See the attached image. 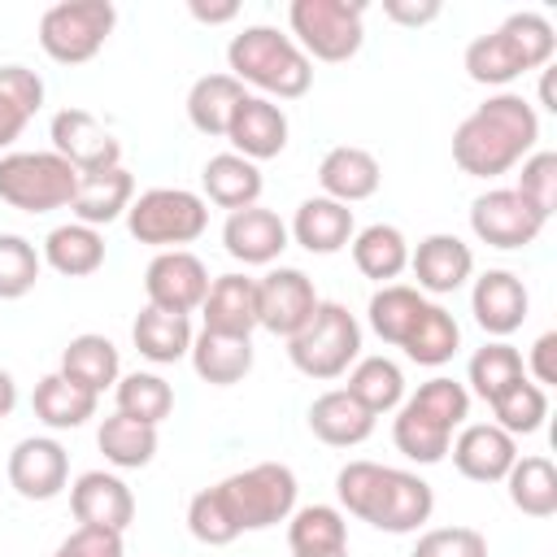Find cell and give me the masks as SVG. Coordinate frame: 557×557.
Returning a JSON list of instances; mask_svg holds the SVG:
<instances>
[{
    "mask_svg": "<svg viewBox=\"0 0 557 557\" xmlns=\"http://www.w3.org/2000/svg\"><path fill=\"white\" fill-rule=\"evenodd\" d=\"M287 548H292V557H322V553L348 548L344 509H335V505H305V509H292Z\"/></svg>",
    "mask_w": 557,
    "mask_h": 557,
    "instance_id": "obj_38",
    "label": "cell"
},
{
    "mask_svg": "<svg viewBox=\"0 0 557 557\" xmlns=\"http://www.w3.org/2000/svg\"><path fill=\"white\" fill-rule=\"evenodd\" d=\"M48 557H122V535L117 531H100V527H78Z\"/></svg>",
    "mask_w": 557,
    "mask_h": 557,
    "instance_id": "obj_50",
    "label": "cell"
},
{
    "mask_svg": "<svg viewBox=\"0 0 557 557\" xmlns=\"http://www.w3.org/2000/svg\"><path fill=\"white\" fill-rule=\"evenodd\" d=\"M191 370L213 383V387H231L239 383L248 370H252V339H239V335H213V331H200L191 339Z\"/></svg>",
    "mask_w": 557,
    "mask_h": 557,
    "instance_id": "obj_37",
    "label": "cell"
},
{
    "mask_svg": "<svg viewBox=\"0 0 557 557\" xmlns=\"http://www.w3.org/2000/svg\"><path fill=\"white\" fill-rule=\"evenodd\" d=\"M131 339L139 348V357L157 361V366H174L191 352V322L187 313H165V309H139L135 326H131Z\"/></svg>",
    "mask_w": 557,
    "mask_h": 557,
    "instance_id": "obj_33",
    "label": "cell"
},
{
    "mask_svg": "<svg viewBox=\"0 0 557 557\" xmlns=\"http://www.w3.org/2000/svg\"><path fill=\"white\" fill-rule=\"evenodd\" d=\"M39 257H44V265H52L65 278H87V274H96L104 265V235L96 226L65 222V226L48 231Z\"/></svg>",
    "mask_w": 557,
    "mask_h": 557,
    "instance_id": "obj_28",
    "label": "cell"
},
{
    "mask_svg": "<svg viewBox=\"0 0 557 557\" xmlns=\"http://www.w3.org/2000/svg\"><path fill=\"white\" fill-rule=\"evenodd\" d=\"M361 22H366V4L357 0H292L287 9L296 48L309 61H326V65H339L361 52L366 44Z\"/></svg>",
    "mask_w": 557,
    "mask_h": 557,
    "instance_id": "obj_8",
    "label": "cell"
},
{
    "mask_svg": "<svg viewBox=\"0 0 557 557\" xmlns=\"http://www.w3.org/2000/svg\"><path fill=\"white\" fill-rule=\"evenodd\" d=\"M78 191V170L57 152H4L0 157V200L22 213L65 209Z\"/></svg>",
    "mask_w": 557,
    "mask_h": 557,
    "instance_id": "obj_10",
    "label": "cell"
},
{
    "mask_svg": "<svg viewBox=\"0 0 557 557\" xmlns=\"http://www.w3.org/2000/svg\"><path fill=\"white\" fill-rule=\"evenodd\" d=\"M287 235H292L305 252L331 257V252H339L344 244H352L357 222H352V209H348V205H339V200H331V196H309V200H300V209H296Z\"/></svg>",
    "mask_w": 557,
    "mask_h": 557,
    "instance_id": "obj_25",
    "label": "cell"
},
{
    "mask_svg": "<svg viewBox=\"0 0 557 557\" xmlns=\"http://www.w3.org/2000/svg\"><path fill=\"white\" fill-rule=\"evenodd\" d=\"M200 187L218 209H248L261 200V170L252 161H244L239 152H218L205 161L200 170Z\"/></svg>",
    "mask_w": 557,
    "mask_h": 557,
    "instance_id": "obj_30",
    "label": "cell"
},
{
    "mask_svg": "<svg viewBox=\"0 0 557 557\" xmlns=\"http://www.w3.org/2000/svg\"><path fill=\"white\" fill-rule=\"evenodd\" d=\"M309 431L331 448H357L374 435V413L361 409L344 387H331L309 405Z\"/></svg>",
    "mask_w": 557,
    "mask_h": 557,
    "instance_id": "obj_27",
    "label": "cell"
},
{
    "mask_svg": "<svg viewBox=\"0 0 557 557\" xmlns=\"http://www.w3.org/2000/svg\"><path fill=\"white\" fill-rule=\"evenodd\" d=\"M235 13H239V4H235V0H226V4H200V0H191V17H196V22H209V26L231 22Z\"/></svg>",
    "mask_w": 557,
    "mask_h": 557,
    "instance_id": "obj_53",
    "label": "cell"
},
{
    "mask_svg": "<svg viewBox=\"0 0 557 557\" xmlns=\"http://www.w3.org/2000/svg\"><path fill=\"white\" fill-rule=\"evenodd\" d=\"M400 348H405V357L418 361V366H444V361H453V352L461 348V326H457V318H453L444 305H431V300H426L418 326L409 331V339H405Z\"/></svg>",
    "mask_w": 557,
    "mask_h": 557,
    "instance_id": "obj_42",
    "label": "cell"
},
{
    "mask_svg": "<svg viewBox=\"0 0 557 557\" xmlns=\"http://www.w3.org/2000/svg\"><path fill=\"white\" fill-rule=\"evenodd\" d=\"M466 418H470V392H466V383H457L448 374H435L409 400H400L396 422H392V440H396V448L409 461L435 466V461L448 457L453 431L466 426Z\"/></svg>",
    "mask_w": 557,
    "mask_h": 557,
    "instance_id": "obj_3",
    "label": "cell"
},
{
    "mask_svg": "<svg viewBox=\"0 0 557 557\" xmlns=\"http://www.w3.org/2000/svg\"><path fill=\"white\" fill-rule=\"evenodd\" d=\"M187 531H191L200 544H209V548H222V544L239 540V527L231 522V513H226L218 487H205V492L191 496V505H187Z\"/></svg>",
    "mask_w": 557,
    "mask_h": 557,
    "instance_id": "obj_47",
    "label": "cell"
},
{
    "mask_svg": "<svg viewBox=\"0 0 557 557\" xmlns=\"http://www.w3.org/2000/svg\"><path fill=\"white\" fill-rule=\"evenodd\" d=\"M322 557H348V548H339V553H322Z\"/></svg>",
    "mask_w": 557,
    "mask_h": 557,
    "instance_id": "obj_55",
    "label": "cell"
},
{
    "mask_svg": "<svg viewBox=\"0 0 557 557\" xmlns=\"http://www.w3.org/2000/svg\"><path fill=\"white\" fill-rule=\"evenodd\" d=\"M61 374H65L70 383H78V387H87V392L100 396L104 387L117 383L122 357H117L113 339L87 331V335H74V339L65 344V352H61Z\"/></svg>",
    "mask_w": 557,
    "mask_h": 557,
    "instance_id": "obj_34",
    "label": "cell"
},
{
    "mask_svg": "<svg viewBox=\"0 0 557 557\" xmlns=\"http://www.w3.org/2000/svg\"><path fill=\"white\" fill-rule=\"evenodd\" d=\"M205 226H209V205H205V196H196L187 187H148L126 209V231L139 244L161 248V252L200 239Z\"/></svg>",
    "mask_w": 557,
    "mask_h": 557,
    "instance_id": "obj_9",
    "label": "cell"
},
{
    "mask_svg": "<svg viewBox=\"0 0 557 557\" xmlns=\"http://www.w3.org/2000/svg\"><path fill=\"white\" fill-rule=\"evenodd\" d=\"M52 152L65 157L78 174H100L122 165V144L87 109H61L52 117Z\"/></svg>",
    "mask_w": 557,
    "mask_h": 557,
    "instance_id": "obj_16",
    "label": "cell"
},
{
    "mask_svg": "<svg viewBox=\"0 0 557 557\" xmlns=\"http://www.w3.org/2000/svg\"><path fill=\"white\" fill-rule=\"evenodd\" d=\"M361 409H370L374 418L379 413H392L400 409L405 400V374L392 357H357L352 370H348V387H344Z\"/></svg>",
    "mask_w": 557,
    "mask_h": 557,
    "instance_id": "obj_39",
    "label": "cell"
},
{
    "mask_svg": "<svg viewBox=\"0 0 557 557\" xmlns=\"http://www.w3.org/2000/svg\"><path fill=\"white\" fill-rule=\"evenodd\" d=\"M513 191L548 222L553 209H557V152H531L522 161V174H518V187Z\"/></svg>",
    "mask_w": 557,
    "mask_h": 557,
    "instance_id": "obj_48",
    "label": "cell"
},
{
    "mask_svg": "<svg viewBox=\"0 0 557 557\" xmlns=\"http://www.w3.org/2000/svg\"><path fill=\"white\" fill-rule=\"evenodd\" d=\"M313 309H318V292L305 270L274 265L265 278H257V326H265L270 335L292 339Z\"/></svg>",
    "mask_w": 557,
    "mask_h": 557,
    "instance_id": "obj_13",
    "label": "cell"
},
{
    "mask_svg": "<svg viewBox=\"0 0 557 557\" xmlns=\"http://www.w3.org/2000/svg\"><path fill=\"white\" fill-rule=\"evenodd\" d=\"M409 270L418 278V292L431 296H453L457 287H466V278L474 274V252L466 239L457 235H426L418 239V248L409 252Z\"/></svg>",
    "mask_w": 557,
    "mask_h": 557,
    "instance_id": "obj_21",
    "label": "cell"
},
{
    "mask_svg": "<svg viewBox=\"0 0 557 557\" xmlns=\"http://www.w3.org/2000/svg\"><path fill=\"white\" fill-rule=\"evenodd\" d=\"M287 357L305 379H339L361 357V326L339 300H318L309 322L287 339Z\"/></svg>",
    "mask_w": 557,
    "mask_h": 557,
    "instance_id": "obj_6",
    "label": "cell"
},
{
    "mask_svg": "<svg viewBox=\"0 0 557 557\" xmlns=\"http://www.w3.org/2000/svg\"><path fill=\"white\" fill-rule=\"evenodd\" d=\"M335 496L339 509L387 531V535H409L418 531L431 509H435V492L426 479H418L413 470H396V466H379V461H348L335 474Z\"/></svg>",
    "mask_w": 557,
    "mask_h": 557,
    "instance_id": "obj_2",
    "label": "cell"
},
{
    "mask_svg": "<svg viewBox=\"0 0 557 557\" xmlns=\"http://www.w3.org/2000/svg\"><path fill=\"white\" fill-rule=\"evenodd\" d=\"M226 74L239 83H252L278 100H300L313 87V61L296 48L292 35H283L278 26H244L231 44H226Z\"/></svg>",
    "mask_w": 557,
    "mask_h": 557,
    "instance_id": "obj_5",
    "label": "cell"
},
{
    "mask_svg": "<svg viewBox=\"0 0 557 557\" xmlns=\"http://www.w3.org/2000/svg\"><path fill=\"white\" fill-rule=\"evenodd\" d=\"M318 183H322V196H331L339 205H357L379 191L383 170H379L374 152H366L357 144H339L318 161Z\"/></svg>",
    "mask_w": 557,
    "mask_h": 557,
    "instance_id": "obj_24",
    "label": "cell"
},
{
    "mask_svg": "<svg viewBox=\"0 0 557 557\" xmlns=\"http://www.w3.org/2000/svg\"><path fill=\"white\" fill-rule=\"evenodd\" d=\"M296 474L283 461H257L239 474H226L218 483V496L231 513V522L244 531H265L274 522H287L296 509Z\"/></svg>",
    "mask_w": 557,
    "mask_h": 557,
    "instance_id": "obj_7",
    "label": "cell"
},
{
    "mask_svg": "<svg viewBox=\"0 0 557 557\" xmlns=\"http://www.w3.org/2000/svg\"><path fill=\"white\" fill-rule=\"evenodd\" d=\"M131 200H135V178L126 165H113L100 174H78V191L70 209L83 226H109L131 209Z\"/></svg>",
    "mask_w": 557,
    "mask_h": 557,
    "instance_id": "obj_26",
    "label": "cell"
},
{
    "mask_svg": "<svg viewBox=\"0 0 557 557\" xmlns=\"http://www.w3.org/2000/svg\"><path fill=\"white\" fill-rule=\"evenodd\" d=\"M96 400H100L96 392L70 383L61 370L44 374V379L35 383V396H30L35 418H39L48 431H74V426H83L87 418H96Z\"/></svg>",
    "mask_w": 557,
    "mask_h": 557,
    "instance_id": "obj_29",
    "label": "cell"
},
{
    "mask_svg": "<svg viewBox=\"0 0 557 557\" xmlns=\"http://www.w3.org/2000/svg\"><path fill=\"white\" fill-rule=\"evenodd\" d=\"M453 466L470 483H505L509 466L518 461V440L496 422H466L448 444Z\"/></svg>",
    "mask_w": 557,
    "mask_h": 557,
    "instance_id": "obj_17",
    "label": "cell"
},
{
    "mask_svg": "<svg viewBox=\"0 0 557 557\" xmlns=\"http://www.w3.org/2000/svg\"><path fill=\"white\" fill-rule=\"evenodd\" d=\"M96 444L104 453L109 466L117 470H139L157 457V426L139 422V418H126V413H109L96 431Z\"/></svg>",
    "mask_w": 557,
    "mask_h": 557,
    "instance_id": "obj_41",
    "label": "cell"
},
{
    "mask_svg": "<svg viewBox=\"0 0 557 557\" xmlns=\"http://www.w3.org/2000/svg\"><path fill=\"white\" fill-rule=\"evenodd\" d=\"M113 22L117 9L109 0H61L39 17V48L57 65H83L104 48Z\"/></svg>",
    "mask_w": 557,
    "mask_h": 557,
    "instance_id": "obj_11",
    "label": "cell"
},
{
    "mask_svg": "<svg viewBox=\"0 0 557 557\" xmlns=\"http://www.w3.org/2000/svg\"><path fill=\"white\" fill-rule=\"evenodd\" d=\"M505 487H509L513 509H522L527 518H553L557 513V466L548 457H540V453L518 457L505 474Z\"/></svg>",
    "mask_w": 557,
    "mask_h": 557,
    "instance_id": "obj_40",
    "label": "cell"
},
{
    "mask_svg": "<svg viewBox=\"0 0 557 557\" xmlns=\"http://www.w3.org/2000/svg\"><path fill=\"white\" fill-rule=\"evenodd\" d=\"M531 379L540 387H553L557 383V331H544L535 344H531Z\"/></svg>",
    "mask_w": 557,
    "mask_h": 557,
    "instance_id": "obj_51",
    "label": "cell"
},
{
    "mask_svg": "<svg viewBox=\"0 0 557 557\" xmlns=\"http://www.w3.org/2000/svg\"><path fill=\"white\" fill-rule=\"evenodd\" d=\"M422 309H426V296H422L418 287H409V283H383V287L370 296L366 318H370V331H374L383 344L400 348V344L409 339V331L418 326Z\"/></svg>",
    "mask_w": 557,
    "mask_h": 557,
    "instance_id": "obj_36",
    "label": "cell"
},
{
    "mask_svg": "<svg viewBox=\"0 0 557 557\" xmlns=\"http://www.w3.org/2000/svg\"><path fill=\"white\" fill-rule=\"evenodd\" d=\"M352 265L374 283H392L409 265V239L392 222H370L352 235Z\"/></svg>",
    "mask_w": 557,
    "mask_h": 557,
    "instance_id": "obj_35",
    "label": "cell"
},
{
    "mask_svg": "<svg viewBox=\"0 0 557 557\" xmlns=\"http://www.w3.org/2000/svg\"><path fill=\"white\" fill-rule=\"evenodd\" d=\"M144 292H148V305L152 309H165V313H191L200 309L205 292H209V270L196 252L187 248H170V252H157L144 270Z\"/></svg>",
    "mask_w": 557,
    "mask_h": 557,
    "instance_id": "obj_14",
    "label": "cell"
},
{
    "mask_svg": "<svg viewBox=\"0 0 557 557\" xmlns=\"http://www.w3.org/2000/svg\"><path fill=\"white\" fill-rule=\"evenodd\" d=\"M527 309H531V296H527V287L513 270H487V274L474 278L470 313L492 339L513 335L527 322Z\"/></svg>",
    "mask_w": 557,
    "mask_h": 557,
    "instance_id": "obj_19",
    "label": "cell"
},
{
    "mask_svg": "<svg viewBox=\"0 0 557 557\" xmlns=\"http://www.w3.org/2000/svg\"><path fill=\"white\" fill-rule=\"evenodd\" d=\"M557 52V30L544 13H509L496 30L470 39L466 48V74L483 87H505L518 74L544 70Z\"/></svg>",
    "mask_w": 557,
    "mask_h": 557,
    "instance_id": "obj_4",
    "label": "cell"
},
{
    "mask_svg": "<svg viewBox=\"0 0 557 557\" xmlns=\"http://www.w3.org/2000/svg\"><path fill=\"white\" fill-rule=\"evenodd\" d=\"M287 222L274 213V209H261V205H248V209H235L226 213V226H222V248L244 261V265H270L278 261V252L287 248Z\"/></svg>",
    "mask_w": 557,
    "mask_h": 557,
    "instance_id": "obj_20",
    "label": "cell"
},
{
    "mask_svg": "<svg viewBox=\"0 0 557 557\" xmlns=\"http://www.w3.org/2000/svg\"><path fill=\"white\" fill-rule=\"evenodd\" d=\"M13 405H17V383H13L9 370H0V418H9Z\"/></svg>",
    "mask_w": 557,
    "mask_h": 557,
    "instance_id": "obj_54",
    "label": "cell"
},
{
    "mask_svg": "<svg viewBox=\"0 0 557 557\" xmlns=\"http://www.w3.org/2000/svg\"><path fill=\"white\" fill-rule=\"evenodd\" d=\"M70 509H74L78 527H100V531H117V535L135 522V496L109 470L78 474L70 487Z\"/></svg>",
    "mask_w": 557,
    "mask_h": 557,
    "instance_id": "obj_18",
    "label": "cell"
},
{
    "mask_svg": "<svg viewBox=\"0 0 557 557\" xmlns=\"http://www.w3.org/2000/svg\"><path fill=\"white\" fill-rule=\"evenodd\" d=\"M200 313H205V331L252 339V331H257V278H248V274L213 278L205 300H200Z\"/></svg>",
    "mask_w": 557,
    "mask_h": 557,
    "instance_id": "obj_23",
    "label": "cell"
},
{
    "mask_svg": "<svg viewBox=\"0 0 557 557\" xmlns=\"http://www.w3.org/2000/svg\"><path fill=\"white\" fill-rule=\"evenodd\" d=\"M44 257L26 235H0V300H22L39 283Z\"/></svg>",
    "mask_w": 557,
    "mask_h": 557,
    "instance_id": "obj_46",
    "label": "cell"
},
{
    "mask_svg": "<svg viewBox=\"0 0 557 557\" xmlns=\"http://www.w3.org/2000/svg\"><path fill=\"white\" fill-rule=\"evenodd\" d=\"M413 557H487V540L474 527H435L418 535Z\"/></svg>",
    "mask_w": 557,
    "mask_h": 557,
    "instance_id": "obj_49",
    "label": "cell"
},
{
    "mask_svg": "<svg viewBox=\"0 0 557 557\" xmlns=\"http://www.w3.org/2000/svg\"><path fill=\"white\" fill-rule=\"evenodd\" d=\"M383 13L396 26H426L440 17V0H383Z\"/></svg>",
    "mask_w": 557,
    "mask_h": 557,
    "instance_id": "obj_52",
    "label": "cell"
},
{
    "mask_svg": "<svg viewBox=\"0 0 557 557\" xmlns=\"http://www.w3.org/2000/svg\"><path fill=\"white\" fill-rule=\"evenodd\" d=\"M535 139L540 117L531 100H522L518 91H496L453 131V161L470 178H500L531 157Z\"/></svg>",
    "mask_w": 557,
    "mask_h": 557,
    "instance_id": "obj_1",
    "label": "cell"
},
{
    "mask_svg": "<svg viewBox=\"0 0 557 557\" xmlns=\"http://www.w3.org/2000/svg\"><path fill=\"white\" fill-rule=\"evenodd\" d=\"M544 226L548 222L513 187H492V191L474 196V205H470V231L487 248H505V252L509 248H527V244L540 239Z\"/></svg>",
    "mask_w": 557,
    "mask_h": 557,
    "instance_id": "obj_12",
    "label": "cell"
},
{
    "mask_svg": "<svg viewBox=\"0 0 557 557\" xmlns=\"http://www.w3.org/2000/svg\"><path fill=\"white\" fill-rule=\"evenodd\" d=\"M174 409V387L161 379V374H148V370H135L126 379H117V413L126 418H139L148 426L165 422Z\"/></svg>",
    "mask_w": 557,
    "mask_h": 557,
    "instance_id": "obj_45",
    "label": "cell"
},
{
    "mask_svg": "<svg viewBox=\"0 0 557 557\" xmlns=\"http://www.w3.org/2000/svg\"><path fill=\"white\" fill-rule=\"evenodd\" d=\"M492 418L513 440L518 435H535L544 426V418H548V392L540 383H531V379H518L509 392H500L492 400Z\"/></svg>",
    "mask_w": 557,
    "mask_h": 557,
    "instance_id": "obj_44",
    "label": "cell"
},
{
    "mask_svg": "<svg viewBox=\"0 0 557 557\" xmlns=\"http://www.w3.org/2000/svg\"><path fill=\"white\" fill-rule=\"evenodd\" d=\"M244 83L231 74H200L187 91V117L200 135H226L235 109L244 104Z\"/></svg>",
    "mask_w": 557,
    "mask_h": 557,
    "instance_id": "obj_32",
    "label": "cell"
},
{
    "mask_svg": "<svg viewBox=\"0 0 557 557\" xmlns=\"http://www.w3.org/2000/svg\"><path fill=\"white\" fill-rule=\"evenodd\" d=\"M226 139L235 144V152L244 161H252V165L270 161V157H278L287 148V113L265 96H244V104L231 117Z\"/></svg>",
    "mask_w": 557,
    "mask_h": 557,
    "instance_id": "obj_22",
    "label": "cell"
},
{
    "mask_svg": "<svg viewBox=\"0 0 557 557\" xmlns=\"http://www.w3.org/2000/svg\"><path fill=\"white\" fill-rule=\"evenodd\" d=\"M466 379H470V387H466V392H474L479 400H487V405H492L500 392H509L518 379H527V366H522V352H518L513 344L492 339V344H483V348L470 357Z\"/></svg>",
    "mask_w": 557,
    "mask_h": 557,
    "instance_id": "obj_43",
    "label": "cell"
},
{
    "mask_svg": "<svg viewBox=\"0 0 557 557\" xmlns=\"http://www.w3.org/2000/svg\"><path fill=\"white\" fill-rule=\"evenodd\" d=\"M39 109H44V78L26 65H0V152L22 139V131Z\"/></svg>",
    "mask_w": 557,
    "mask_h": 557,
    "instance_id": "obj_31",
    "label": "cell"
},
{
    "mask_svg": "<svg viewBox=\"0 0 557 557\" xmlns=\"http://www.w3.org/2000/svg\"><path fill=\"white\" fill-rule=\"evenodd\" d=\"M70 483V453L52 435H26L9 453V487L22 500H52Z\"/></svg>",
    "mask_w": 557,
    "mask_h": 557,
    "instance_id": "obj_15",
    "label": "cell"
}]
</instances>
